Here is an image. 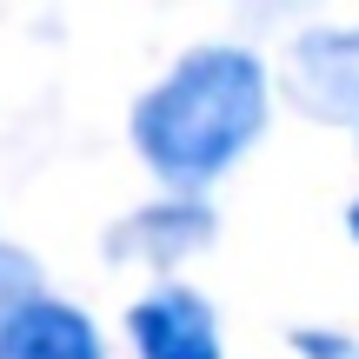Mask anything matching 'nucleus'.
<instances>
[{
  "mask_svg": "<svg viewBox=\"0 0 359 359\" xmlns=\"http://www.w3.org/2000/svg\"><path fill=\"white\" fill-rule=\"evenodd\" d=\"M266 127V74L240 47H200L160 80L133 114L147 167L167 187H206Z\"/></svg>",
  "mask_w": 359,
  "mask_h": 359,
  "instance_id": "f257e3e1",
  "label": "nucleus"
},
{
  "mask_svg": "<svg viewBox=\"0 0 359 359\" xmlns=\"http://www.w3.org/2000/svg\"><path fill=\"white\" fill-rule=\"evenodd\" d=\"M286 93L326 127L359 140V27H320L286 60Z\"/></svg>",
  "mask_w": 359,
  "mask_h": 359,
  "instance_id": "f03ea898",
  "label": "nucleus"
},
{
  "mask_svg": "<svg viewBox=\"0 0 359 359\" xmlns=\"http://www.w3.org/2000/svg\"><path fill=\"white\" fill-rule=\"evenodd\" d=\"M133 346L140 359H219V326L200 293L160 286L133 306Z\"/></svg>",
  "mask_w": 359,
  "mask_h": 359,
  "instance_id": "7ed1b4c3",
  "label": "nucleus"
},
{
  "mask_svg": "<svg viewBox=\"0 0 359 359\" xmlns=\"http://www.w3.org/2000/svg\"><path fill=\"white\" fill-rule=\"evenodd\" d=\"M0 359H107L100 333L87 313L60 306V299H27L7 326H0Z\"/></svg>",
  "mask_w": 359,
  "mask_h": 359,
  "instance_id": "20e7f679",
  "label": "nucleus"
},
{
  "mask_svg": "<svg viewBox=\"0 0 359 359\" xmlns=\"http://www.w3.org/2000/svg\"><path fill=\"white\" fill-rule=\"evenodd\" d=\"M193 240H206V213L200 206H160V213H140L127 233H120V246H154V259L187 253Z\"/></svg>",
  "mask_w": 359,
  "mask_h": 359,
  "instance_id": "39448f33",
  "label": "nucleus"
},
{
  "mask_svg": "<svg viewBox=\"0 0 359 359\" xmlns=\"http://www.w3.org/2000/svg\"><path fill=\"white\" fill-rule=\"evenodd\" d=\"M27 299H40V293H34V266H27L20 253H7V246H0V326H7Z\"/></svg>",
  "mask_w": 359,
  "mask_h": 359,
  "instance_id": "423d86ee",
  "label": "nucleus"
},
{
  "mask_svg": "<svg viewBox=\"0 0 359 359\" xmlns=\"http://www.w3.org/2000/svg\"><path fill=\"white\" fill-rule=\"evenodd\" d=\"M306 359H359V339L353 333H299L293 339Z\"/></svg>",
  "mask_w": 359,
  "mask_h": 359,
  "instance_id": "0eeeda50",
  "label": "nucleus"
},
{
  "mask_svg": "<svg viewBox=\"0 0 359 359\" xmlns=\"http://www.w3.org/2000/svg\"><path fill=\"white\" fill-rule=\"evenodd\" d=\"M353 240H359V200H353Z\"/></svg>",
  "mask_w": 359,
  "mask_h": 359,
  "instance_id": "6e6552de",
  "label": "nucleus"
}]
</instances>
